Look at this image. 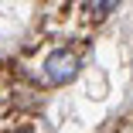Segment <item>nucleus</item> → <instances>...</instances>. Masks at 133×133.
I'll return each instance as SVG.
<instances>
[{
  "label": "nucleus",
  "mask_w": 133,
  "mask_h": 133,
  "mask_svg": "<svg viewBox=\"0 0 133 133\" xmlns=\"http://www.w3.org/2000/svg\"><path fill=\"white\" fill-rule=\"evenodd\" d=\"M44 75H48L51 85H65V82H72V78L78 75V55H75V51H68V48L51 51L48 62H44Z\"/></svg>",
  "instance_id": "nucleus-1"
},
{
  "label": "nucleus",
  "mask_w": 133,
  "mask_h": 133,
  "mask_svg": "<svg viewBox=\"0 0 133 133\" xmlns=\"http://www.w3.org/2000/svg\"><path fill=\"white\" fill-rule=\"evenodd\" d=\"M82 4L89 7V14L99 21V17H106V14H109L113 7H119V0H82Z\"/></svg>",
  "instance_id": "nucleus-2"
}]
</instances>
